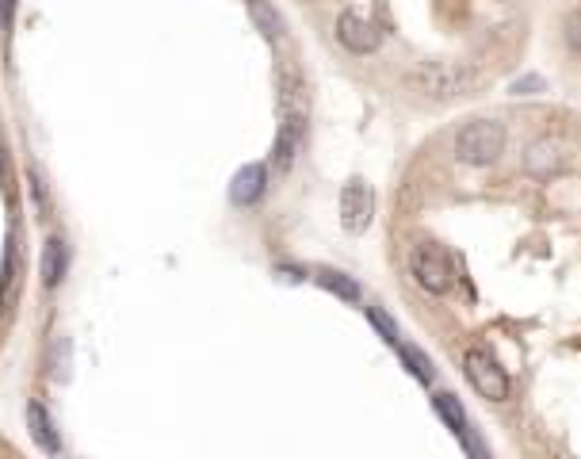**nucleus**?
I'll return each instance as SVG.
<instances>
[{
  "mask_svg": "<svg viewBox=\"0 0 581 459\" xmlns=\"http://www.w3.org/2000/svg\"><path fill=\"white\" fill-rule=\"evenodd\" d=\"M505 153V127L497 119H471L455 134V157L463 165H494Z\"/></svg>",
  "mask_w": 581,
  "mask_h": 459,
  "instance_id": "1",
  "label": "nucleus"
},
{
  "mask_svg": "<svg viewBox=\"0 0 581 459\" xmlns=\"http://www.w3.org/2000/svg\"><path fill=\"white\" fill-rule=\"evenodd\" d=\"M413 85L432 100H455V96H467L478 85V73L463 62H425L413 73Z\"/></svg>",
  "mask_w": 581,
  "mask_h": 459,
  "instance_id": "2",
  "label": "nucleus"
},
{
  "mask_svg": "<svg viewBox=\"0 0 581 459\" xmlns=\"http://www.w3.org/2000/svg\"><path fill=\"white\" fill-rule=\"evenodd\" d=\"M409 264H413V280L425 287L429 295H448V291H452L455 268H452V257H448L440 245H432V241L417 245Z\"/></svg>",
  "mask_w": 581,
  "mask_h": 459,
  "instance_id": "3",
  "label": "nucleus"
},
{
  "mask_svg": "<svg viewBox=\"0 0 581 459\" xmlns=\"http://www.w3.org/2000/svg\"><path fill=\"white\" fill-rule=\"evenodd\" d=\"M574 161V146L566 138H555V134H543L536 138L528 150H524V173L536 176V180H551L570 169Z\"/></svg>",
  "mask_w": 581,
  "mask_h": 459,
  "instance_id": "4",
  "label": "nucleus"
},
{
  "mask_svg": "<svg viewBox=\"0 0 581 459\" xmlns=\"http://www.w3.org/2000/svg\"><path fill=\"white\" fill-rule=\"evenodd\" d=\"M463 372H467L471 387L482 394V398H490V402H505V398H509V375H505V368H501L486 349H467V356H463Z\"/></svg>",
  "mask_w": 581,
  "mask_h": 459,
  "instance_id": "5",
  "label": "nucleus"
},
{
  "mask_svg": "<svg viewBox=\"0 0 581 459\" xmlns=\"http://www.w3.org/2000/svg\"><path fill=\"white\" fill-rule=\"evenodd\" d=\"M371 211H375V199L364 180H348L341 188V226L348 234H364L371 226Z\"/></svg>",
  "mask_w": 581,
  "mask_h": 459,
  "instance_id": "6",
  "label": "nucleus"
},
{
  "mask_svg": "<svg viewBox=\"0 0 581 459\" xmlns=\"http://www.w3.org/2000/svg\"><path fill=\"white\" fill-rule=\"evenodd\" d=\"M337 39H341V46L352 50V54H375L379 43H383V31L367 20V16H360V12H341V20H337Z\"/></svg>",
  "mask_w": 581,
  "mask_h": 459,
  "instance_id": "7",
  "label": "nucleus"
},
{
  "mask_svg": "<svg viewBox=\"0 0 581 459\" xmlns=\"http://www.w3.org/2000/svg\"><path fill=\"white\" fill-rule=\"evenodd\" d=\"M264 192H268V169L264 165H241L234 173V180H230V203L234 207H257L260 199H264Z\"/></svg>",
  "mask_w": 581,
  "mask_h": 459,
  "instance_id": "8",
  "label": "nucleus"
},
{
  "mask_svg": "<svg viewBox=\"0 0 581 459\" xmlns=\"http://www.w3.org/2000/svg\"><path fill=\"white\" fill-rule=\"evenodd\" d=\"M432 406H436V414L444 417V425L452 429L455 437L467 444V452H482V444H478V440L471 437V421H467V410L459 406V398H455V394L440 391L436 398H432Z\"/></svg>",
  "mask_w": 581,
  "mask_h": 459,
  "instance_id": "9",
  "label": "nucleus"
},
{
  "mask_svg": "<svg viewBox=\"0 0 581 459\" xmlns=\"http://www.w3.org/2000/svg\"><path fill=\"white\" fill-rule=\"evenodd\" d=\"M299 146H302V119L283 115L280 134H276V150H272L276 173H291V165H295V157H299Z\"/></svg>",
  "mask_w": 581,
  "mask_h": 459,
  "instance_id": "10",
  "label": "nucleus"
},
{
  "mask_svg": "<svg viewBox=\"0 0 581 459\" xmlns=\"http://www.w3.org/2000/svg\"><path fill=\"white\" fill-rule=\"evenodd\" d=\"M27 429H31V440H35L43 452H58V448H62L58 429H54V417L46 414L43 402H31V406H27Z\"/></svg>",
  "mask_w": 581,
  "mask_h": 459,
  "instance_id": "11",
  "label": "nucleus"
},
{
  "mask_svg": "<svg viewBox=\"0 0 581 459\" xmlns=\"http://www.w3.org/2000/svg\"><path fill=\"white\" fill-rule=\"evenodd\" d=\"M65 268H69V249H65L62 238H50L43 245V261H39V272H43V287H58V284H62Z\"/></svg>",
  "mask_w": 581,
  "mask_h": 459,
  "instance_id": "12",
  "label": "nucleus"
},
{
  "mask_svg": "<svg viewBox=\"0 0 581 459\" xmlns=\"http://www.w3.org/2000/svg\"><path fill=\"white\" fill-rule=\"evenodd\" d=\"M249 16H253V23H257L260 31H264V39L268 43H280L283 39V16L268 4V0H249Z\"/></svg>",
  "mask_w": 581,
  "mask_h": 459,
  "instance_id": "13",
  "label": "nucleus"
},
{
  "mask_svg": "<svg viewBox=\"0 0 581 459\" xmlns=\"http://www.w3.org/2000/svg\"><path fill=\"white\" fill-rule=\"evenodd\" d=\"M314 280H318L325 291H333L337 299H345V303H360V284H356L352 276H345V272H337V268H322Z\"/></svg>",
  "mask_w": 581,
  "mask_h": 459,
  "instance_id": "14",
  "label": "nucleus"
},
{
  "mask_svg": "<svg viewBox=\"0 0 581 459\" xmlns=\"http://www.w3.org/2000/svg\"><path fill=\"white\" fill-rule=\"evenodd\" d=\"M394 349H398V356L406 360V368H409V375H413V379H421V383H432V379H436V368H432V360L421 349H413V345H402V341H398Z\"/></svg>",
  "mask_w": 581,
  "mask_h": 459,
  "instance_id": "15",
  "label": "nucleus"
},
{
  "mask_svg": "<svg viewBox=\"0 0 581 459\" xmlns=\"http://www.w3.org/2000/svg\"><path fill=\"white\" fill-rule=\"evenodd\" d=\"M367 322L379 329V337H383L387 345H398V326H394V318H390V314H383L379 306H367Z\"/></svg>",
  "mask_w": 581,
  "mask_h": 459,
  "instance_id": "16",
  "label": "nucleus"
},
{
  "mask_svg": "<svg viewBox=\"0 0 581 459\" xmlns=\"http://www.w3.org/2000/svg\"><path fill=\"white\" fill-rule=\"evenodd\" d=\"M536 92H543L539 77H520V81H513V96H536Z\"/></svg>",
  "mask_w": 581,
  "mask_h": 459,
  "instance_id": "17",
  "label": "nucleus"
},
{
  "mask_svg": "<svg viewBox=\"0 0 581 459\" xmlns=\"http://www.w3.org/2000/svg\"><path fill=\"white\" fill-rule=\"evenodd\" d=\"M566 43L574 46V50H581V12H574V16L566 20Z\"/></svg>",
  "mask_w": 581,
  "mask_h": 459,
  "instance_id": "18",
  "label": "nucleus"
}]
</instances>
